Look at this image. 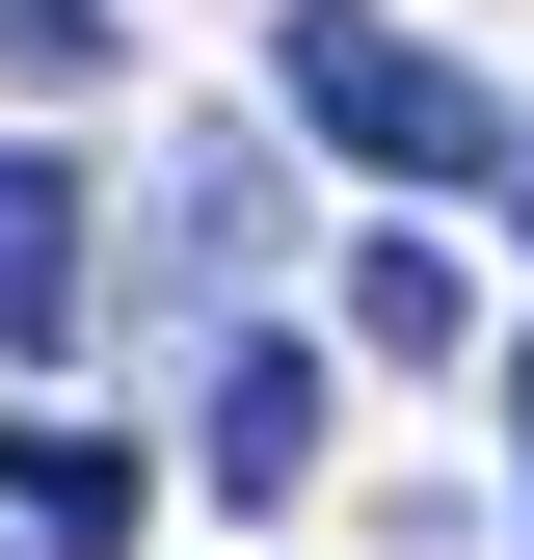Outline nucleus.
I'll list each match as a JSON object with an SVG mask.
<instances>
[{
    "label": "nucleus",
    "mask_w": 534,
    "mask_h": 560,
    "mask_svg": "<svg viewBox=\"0 0 534 560\" xmlns=\"http://www.w3.org/2000/svg\"><path fill=\"white\" fill-rule=\"evenodd\" d=\"M294 107L348 133L374 187H454V161H508V107H481V54H428V27H374V0H294Z\"/></svg>",
    "instance_id": "obj_1"
},
{
    "label": "nucleus",
    "mask_w": 534,
    "mask_h": 560,
    "mask_svg": "<svg viewBox=\"0 0 534 560\" xmlns=\"http://www.w3.org/2000/svg\"><path fill=\"white\" fill-rule=\"evenodd\" d=\"M187 480H214V508H294V480H321V347H294V320H214V374H187Z\"/></svg>",
    "instance_id": "obj_2"
},
{
    "label": "nucleus",
    "mask_w": 534,
    "mask_h": 560,
    "mask_svg": "<svg viewBox=\"0 0 534 560\" xmlns=\"http://www.w3.org/2000/svg\"><path fill=\"white\" fill-rule=\"evenodd\" d=\"M81 214H107L81 161H0V347H81V294H107V241H81Z\"/></svg>",
    "instance_id": "obj_3"
},
{
    "label": "nucleus",
    "mask_w": 534,
    "mask_h": 560,
    "mask_svg": "<svg viewBox=\"0 0 534 560\" xmlns=\"http://www.w3.org/2000/svg\"><path fill=\"white\" fill-rule=\"evenodd\" d=\"M267 241H294V161H241V133H187V161H161V267H187V294H241Z\"/></svg>",
    "instance_id": "obj_4"
},
{
    "label": "nucleus",
    "mask_w": 534,
    "mask_h": 560,
    "mask_svg": "<svg viewBox=\"0 0 534 560\" xmlns=\"http://www.w3.org/2000/svg\"><path fill=\"white\" fill-rule=\"evenodd\" d=\"M0 534L27 560H134V454L107 428H0Z\"/></svg>",
    "instance_id": "obj_5"
},
{
    "label": "nucleus",
    "mask_w": 534,
    "mask_h": 560,
    "mask_svg": "<svg viewBox=\"0 0 534 560\" xmlns=\"http://www.w3.org/2000/svg\"><path fill=\"white\" fill-rule=\"evenodd\" d=\"M348 347H400V374H454V241H348Z\"/></svg>",
    "instance_id": "obj_6"
},
{
    "label": "nucleus",
    "mask_w": 534,
    "mask_h": 560,
    "mask_svg": "<svg viewBox=\"0 0 534 560\" xmlns=\"http://www.w3.org/2000/svg\"><path fill=\"white\" fill-rule=\"evenodd\" d=\"M107 54H134V0H0V107H81Z\"/></svg>",
    "instance_id": "obj_7"
},
{
    "label": "nucleus",
    "mask_w": 534,
    "mask_h": 560,
    "mask_svg": "<svg viewBox=\"0 0 534 560\" xmlns=\"http://www.w3.org/2000/svg\"><path fill=\"white\" fill-rule=\"evenodd\" d=\"M508 454H534V347H508Z\"/></svg>",
    "instance_id": "obj_8"
},
{
    "label": "nucleus",
    "mask_w": 534,
    "mask_h": 560,
    "mask_svg": "<svg viewBox=\"0 0 534 560\" xmlns=\"http://www.w3.org/2000/svg\"><path fill=\"white\" fill-rule=\"evenodd\" d=\"M508 241H534V161H508Z\"/></svg>",
    "instance_id": "obj_9"
}]
</instances>
